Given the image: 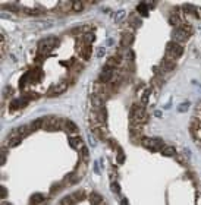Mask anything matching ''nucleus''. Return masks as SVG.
<instances>
[{
	"label": "nucleus",
	"mask_w": 201,
	"mask_h": 205,
	"mask_svg": "<svg viewBox=\"0 0 201 205\" xmlns=\"http://www.w3.org/2000/svg\"><path fill=\"white\" fill-rule=\"evenodd\" d=\"M143 144L145 145L147 148H151L153 151H156L157 148H160L161 147V144H163V141L161 139H159V138H144L143 139Z\"/></svg>",
	"instance_id": "3"
},
{
	"label": "nucleus",
	"mask_w": 201,
	"mask_h": 205,
	"mask_svg": "<svg viewBox=\"0 0 201 205\" xmlns=\"http://www.w3.org/2000/svg\"><path fill=\"white\" fill-rule=\"evenodd\" d=\"M128 59H129V60H134V53H132L131 50L128 51Z\"/></svg>",
	"instance_id": "30"
},
{
	"label": "nucleus",
	"mask_w": 201,
	"mask_h": 205,
	"mask_svg": "<svg viewBox=\"0 0 201 205\" xmlns=\"http://www.w3.org/2000/svg\"><path fill=\"white\" fill-rule=\"evenodd\" d=\"M163 66H165V69L170 70V69H173V67H175V62H169V60H165V62H163Z\"/></svg>",
	"instance_id": "19"
},
{
	"label": "nucleus",
	"mask_w": 201,
	"mask_h": 205,
	"mask_svg": "<svg viewBox=\"0 0 201 205\" xmlns=\"http://www.w3.org/2000/svg\"><path fill=\"white\" fill-rule=\"evenodd\" d=\"M85 40L87 41H94V34H87V35H85Z\"/></svg>",
	"instance_id": "28"
},
{
	"label": "nucleus",
	"mask_w": 201,
	"mask_h": 205,
	"mask_svg": "<svg viewBox=\"0 0 201 205\" xmlns=\"http://www.w3.org/2000/svg\"><path fill=\"white\" fill-rule=\"evenodd\" d=\"M186 35H188V32H185V29H181V28H176L175 31L172 32V37H173L175 43H176V41L186 40Z\"/></svg>",
	"instance_id": "6"
},
{
	"label": "nucleus",
	"mask_w": 201,
	"mask_h": 205,
	"mask_svg": "<svg viewBox=\"0 0 201 205\" xmlns=\"http://www.w3.org/2000/svg\"><path fill=\"white\" fill-rule=\"evenodd\" d=\"M6 196V188H2V198Z\"/></svg>",
	"instance_id": "34"
},
{
	"label": "nucleus",
	"mask_w": 201,
	"mask_h": 205,
	"mask_svg": "<svg viewBox=\"0 0 201 205\" xmlns=\"http://www.w3.org/2000/svg\"><path fill=\"white\" fill-rule=\"evenodd\" d=\"M65 128H66L68 132H76V131H78L76 125L72 122V120H69V119H66V120H65Z\"/></svg>",
	"instance_id": "10"
},
{
	"label": "nucleus",
	"mask_w": 201,
	"mask_h": 205,
	"mask_svg": "<svg viewBox=\"0 0 201 205\" xmlns=\"http://www.w3.org/2000/svg\"><path fill=\"white\" fill-rule=\"evenodd\" d=\"M69 142H71V147L72 148H76L78 144H81V139H78V138H69Z\"/></svg>",
	"instance_id": "21"
},
{
	"label": "nucleus",
	"mask_w": 201,
	"mask_h": 205,
	"mask_svg": "<svg viewBox=\"0 0 201 205\" xmlns=\"http://www.w3.org/2000/svg\"><path fill=\"white\" fill-rule=\"evenodd\" d=\"M122 205H129V202H128V199H122Z\"/></svg>",
	"instance_id": "35"
},
{
	"label": "nucleus",
	"mask_w": 201,
	"mask_h": 205,
	"mask_svg": "<svg viewBox=\"0 0 201 205\" xmlns=\"http://www.w3.org/2000/svg\"><path fill=\"white\" fill-rule=\"evenodd\" d=\"M43 125H44V119H35V120H33V122H31V125H29V129H31V131H38Z\"/></svg>",
	"instance_id": "9"
},
{
	"label": "nucleus",
	"mask_w": 201,
	"mask_h": 205,
	"mask_svg": "<svg viewBox=\"0 0 201 205\" xmlns=\"http://www.w3.org/2000/svg\"><path fill=\"white\" fill-rule=\"evenodd\" d=\"M94 172L97 173V174L100 173V169H99V164H97V163H94Z\"/></svg>",
	"instance_id": "32"
},
{
	"label": "nucleus",
	"mask_w": 201,
	"mask_h": 205,
	"mask_svg": "<svg viewBox=\"0 0 201 205\" xmlns=\"http://www.w3.org/2000/svg\"><path fill=\"white\" fill-rule=\"evenodd\" d=\"M21 141H22V138H21V136H16V138H10V139H9V147L10 148H13V147H16V145H19V144H21Z\"/></svg>",
	"instance_id": "14"
},
{
	"label": "nucleus",
	"mask_w": 201,
	"mask_h": 205,
	"mask_svg": "<svg viewBox=\"0 0 201 205\" xmlns=\"http://www.w3.org/2000/svg\"><path fill=\"white\" fill-rule=\"evenodd\" d=\"M123 16H125V10H117L116 13H115V16H113V19H115L116 22H119Z\"/></svg>",
	"instance_id": "18"
},
{
	"label": "nucleus",
	"mask_w": 201,
	"mask_h": 205,
	"mask_svg": "<svg viewBox=\"0 0 201 205\" xmlns=\"http://www.w3.org/2000/svg\"><path fill=\"white\" fill-rule=\"evenodd\" d=\"M123 160H125V158H123V152H122V149H119V155H117V161H119V163H123Z\"/></svg>",
	"instance_id": "27"
},
{
	"label": "nucleus",
	"mask_w": 201,
	"mask_h": 205,
	"mask_svg": "<svg viewBox=\"0 0 201 205\" xmlns=\"http://www.w3.org/2000/svg\"><path fill=\"white\" fill-rule=\"evenodd\" d=\"M166 49H168V54H170L173 59H178L182 56V53H184V49L175 43V41H172V43H169L168 46H166Z\"/></svg>",
	"instance_id": "1"
},
{
	"label": "nucleus",
	"mask_w": 201,
	"mask_h": 205,
	"mask_svg": "<svg viewBox=\"0 0 201 205\" xmlns=\"http://www.w3.org/2000/svg\"><path fill=\"white\" fill-rule=\"evenodd\" d=\"M68 88V84L66 82H62V84H59L57 87H54L53 90L49 92V97H54V95H59V94H62V92H65Z\"/></svg>",
	"instance_id": "5"
},
{
	"label": "nucleus",
	"mask_w": 201,
	"mask_h": 205,
	"mask_svg": "<svg viewBox=\"0 0 201 205\" xmlns=\"http://www.w3.org/2000/svg\"><path fill=\"white\" fill-rule=\"evenodd\" d=\"M90 202H91V205H100L101 202H103V198H101L100 193L91 192V193H90Z\"/></svg>",
	"instance_id": "8"
},
{
	"label": "nucleus",
	"mask_w": 201,
	"mask_h": 205,
	"mask_svg": "<svg viewBox=\"0 0 201 205\" xmlns=\"http://www.w3.org/2000/svg\"><path fill=\"white\" fill-rule=\"evenodd\" d=\"M184 10L185 12H188V13H192V15H197V8L195 6H192V5H185L184 6Z\"/></svg>",
	"instance_id": "16"
},
{
	"label": "nucleus",
	"mask_w": 201,
	"mask_h": 205,
	"mask_svg": "<svg viewBox=\"0 0 201 205\" xmlns=\"http://www.w3.org/2000/svg\"><path fill=\"white\" fill-rule=\"evenodd\" d=\"M188 108H189V101H185V103H181V104L178 106V111H179V113H185Z\"/></svg>",
	"instance_id": "15"
},
{
	"label": "nucleus",
	"mask_w": 201,
	"mask_h": 205,
	"mask_svg": "<svg viewBox=\"0 0 201 205\" xmlns=\"http://www.w3.org/2000/svg\"><path fill=\"white\" fill-rule=\"evenodd\" d=\"M169 22H170V25H173V26H178L179 25V19H178V16H170L169 18Z\"/></svg>",
	"instance_id": "23"
},
{
	"label": "nucleus",
	"mask_w": 201,
	"mask_h": 205,
	"mask_svg": "<svg viewBox=\"0 0 201 205\" xmlns=\"http://www.w3.org/2000/svg\"><path fill=\"white\" fill-rule=\"evenodd\" d=\"M132 117H134V119H137V120H141V122H144V120L147 119V114H145L144 107H141V106H134V107H132Z\"/></svg>",
	"instance_id": "4"
},
{
	"label": "nucleus",
	"mask_w": 201,
	"mask_h": 205,
	"mask_svg": "<svg viewBox=\"0 0 201 205\" xmlns=\"http://www.w3.org/2000/svg\"><path fill=\"white\" fill-rule=\"evenodd\" d=\"M148 94H150V90H145V92L143 94V98H141L143 104H147V101H148Z\"/></svg>",
	"instance_id": "26"
},
{
	"label": "nucleus",
	"mask_w": 201,
	"mask_h": 205,
	"mask_svg": "<svg viewBox=\"0 0 201 205\" xmlns=\"http://www.w3.org/2000/svg\"><path fill=\"white\" fill-rule=\"evenodd\" d=\"M5 161H6V157H5V154H2V164H5Z\"/></svg>",
	"instance_id": "36"
},
{
	"label": "nucleus",
	"mask_w": 201,
	"mask_h": 205,
	"mask_svg": "<svg viewBox=\"0 0 201 205\" xmlns=\"http://www.w3.org/2000/svg\"><path fill=\"white\" fill-rule=\"evenodd\" d=\"M112 76H113V69L110 67V66H106L104 69H103V72L100 75V81L103 82H107L112 79Z\"/></svg>",
	"instance_id": "7"
},
{
	"label": "nucleus",
	"mask_w": 201,
	"mask_h": 205,
	"mask_svg": "<svg viewBox=\"0 0 201 205\" xmlns=\"http://www.w3.org/2000/svg\"><path fill=\"white\" fill-rule=\"evenodd\" d=\"M25 104V101H21V100H15L12 104H10V107L12 108H18V107H21V106H24Z\"/></svg>",
	"instance_id": "20"
},
{
	"label": "nucleus",
	"mask_w": 201,
	"mask_h": 205,
	"mask_svg": "<svg viewBox=\"0 0 201 205\" xmlns=\"http://www.w3.org/2000/svg\"><path fill=\"white\" fill-rule=\"evenodd\" d=\"M97 56H99V57L104 56V49H99V53H97Z\"/></svg>",
	"instance_id": "31"
},
{
	"label": "nucleus",
	"mask_w": 201,
	"mask_h": 205,
	"mask_svg": "<svg viewBox=\"0 0 201 205\" xmlns=\"http://www.w3.org/2000/svg\"><path fill=\"white\" fill-rule=\"evenodd\" d=\"M82 8H84V6H82V3H81V2H74V10H75V12L82 10Z\"/></svg>",
	"instance_id": "24"
},
{
	"label": "nucleus",
	"mask_w": 201,
	"mask_h": 205,
	"mask_svg": "<svg viewBox=\"0 0 201 205\" xmlns=\"http://www.w3.org/2000/svg\"><path fill=\"white\" fill-rule=\"evenodd\" d=\"M137 10H138L143 16H147V15H148V9H147V5H145V3H140L138 8H137Z\"/></svg>",
	"instance_id": "13"
},
{
	"label": "nucleus",
	"mask_w": 201,
	"mask_h": 205,
	"mask_svg": "<svg viewBox=\"0 0 201 205\" xmlns=\"http://www.w3.org/2000/svg\"><path fill=\"white\" fill-rule=\"evenodd\" d=\"M62 205H74V199H72V196H65L62 198Z\"/></svg>",
	"instance_id": "17"
},
{
	"label": "nucleus",
	"mask_w": 201,
	"mask_h": 205,
	"mask_svg": "<svg viewBox=\"0 0 201 205\" xmlns=\"http://www.w3.org/2000/svg\"><path fill=\"white\" fill-rule=\"evenodd\" d=\"M161 154L166 157H172L175 155V148L173 147H163V149H161Z\"/></svg>",
	"instance_id": "12"
},
{
	"label": "nucleus",
	"mask_w": 201,
	"mask_h": 205,
	"mask_svg": "<svg viewBox=\"0 0 201 205\" xmlns=\"http://www.w3.org/2000/svg\"><path fill=\"white\" fill-rule=\"evenodd\" d=\"M3 205H10V204H3Z\"/></svg>",
	"instance_id": "37"
},
{
	"label": "nucleus",
	"mask_w": 201,
	"mask_h": 205,
	"mask_svg": "<svg viewBox=\"0 0 201 205\" xmlns=\"http://www.w3.org/2000/svg\"><path fill=\"white\" fill-rule=\"evenodd\" d=\"M88 141H90V144H91L92 147H94V145H95V139H94V138H92V135H88Z\"/></svg>",
	"instance_id": "29"
},
{
	"label": "nucleus",
	"mask_w": 201,
	"mask_h": 205,
	"mask_svg": "<svg viewBox=\"0 0 201 205\" xmlns=\"http://www.w3.org/2000/svg\"><path fill=\"white\" fill-rule=\"evenodd\" d=\"M56 44H57V38L56 37H49V38H46V40H43L40 43V50L41 51H50Z\"/></svg>",
	"instance_id": "2"
},
{
	"label": "nucleus",
	"mask_w": 201,
	"mask_h": 205,
	"mask_svg": "<svg viewBox=\"0 0 201 205\" xmlns=\"http://www.w3.org/2000/svg\"><path fill=\"white\" fill-rule=\"evenodd\" d=\"M82 155H84V157H87V155H88V149H87V148H82Z\"/></svg>",
	"instance_id": "33"
},
{
	"label": "nucleus",
	"mask_w": 201,
	"mask_h": 205,
	"mask_svg": "<svg viewBox=\"0 0 201 205\" xmlns=\"http://www.w3.org/2000/svg\"><path fill=\"white\" fill-rule=\"evenodd\" d=\"M44 201V195L43 193H33V196H31V202L33 204H40Z\"/></svg>",
	"instance_id": "11"
},
{
	"label": "nucleus",
	"mask_w": 201,
	"mask_h": 205,
	"mask_svg": "<svg viewBox=\"0 0 201 205\" xmlns=\"http://www.w3.org/2000/svg\"><path fill=\"white\" fill-rule=\"evenodd\" d=\"M112 190H113L115 193H120V186L117 185L116 182H113V183H112Z\"/></svg>",
	"instance_id": "25"
},
{
	"label": "nucleus",
	"mask_w": 201,
	"mask_h": 205,
	"mask_svg": "<svg viewBox=\"0 0 201 205\" xmlns=\"http://www.w3.org/2000/svg\"><path fill=\"white\" fill-rule=\"evenodd\" d=\"M15 132H19V136H21V138H22V136H25L26 133H28V132H26V128H25V126H21V128H18Z\"/></svg>",
	"instance_id": "22"
}]
</instances>
